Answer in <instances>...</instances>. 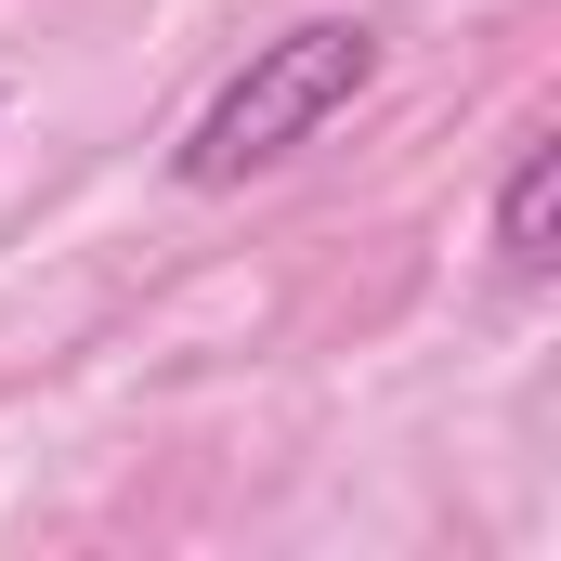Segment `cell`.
<instances>
[{"label":"cell","mask_w":561,"mask_h":561,"mask_svg":"<svg viewBox=\"0 0 561 561\" xmlns=\"http://www.w3.org/2000/svg\"><path fill=\"white\" fill-rule=\"evenodd\" d=\"M496 262L536 287L561 262V144L523 131V157H510V183H496Z\"/></svg>","instance_id":"7a4b0ae2"},{"label":"cell","mask_w":561,"mask_h":561,"mask_svg":"<svg viewBox=\"0 0 561 561\" xmlns=\"http://www.w3.org/2000/svg\"><path fill=\"white\" fill-rule=\"evenodd\" d=\"M379 79V26L366 13H300V26H275L209 105H196V131H183V183L196 196H222V183H249V170H275V157H300V144L327 131L353 92Z\"/></svg>","instance_id":"6da1fadb"}]
</instances>
